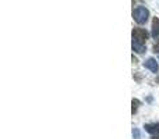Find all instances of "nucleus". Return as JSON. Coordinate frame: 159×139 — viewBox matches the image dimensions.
I'll use <instances>...</instances> for the list:
<instances>
[{
  "label": "nucleus",
  "mask_w": 159,
  "mask_h": 139,
  "mask_svg": "<svg viewBox=\"0 0 159 139\" xmlns=\"http://www.w3.org/2000/svg\"><path fill=\"white\" fill-rule=\"evenodd\" d=\"M133 15H134V20L137 24H145L149 17V11H148V8L144 7V6H138L134 10Z\"/></svg>",
  "instance_id": "obj_1"
},
{
  "label": "nucleus",
  "mask_w": 159,
  "mask_h": 139,
  "mask_svg": "<svg viewBox=\"0 0 159 139\" xmlns=\"http://www.w3.org/2000/svg\"><path fill=\"white\" fill-rule=\"evenodd\" d=\"M148 39V32L143 28H135L133 29V42H137V43L145 45V41Z\"/></svg>",
  "instance_id": "obj_2"
},
{
  "label": "nucleus",
  "mask_w": 159,
  "mask_h": 139,
  "mask_svg": "<svg viewBox=\"0 0 159 139\" xmlns=\"http://www.w3.org/2000/svg\"><path fill=\"white\" fill-rule=\"evenodd\" d=\"M144 66H145V68H148L149 71H152V72H158V70H159V66H158L157 60H155V59H152V57H149L148 60L144 63Z\"/></svg>",
  "instance_id": "obj_3"
},
{
  "label": "nucleus",
  "mask_w": 159,
  "mask_h": 139,
  "mask_svg": "<svg viewBox=\"0 0 159 139\" xmlns=\"http://www.w3.org/2000/svg\"><path fill=\"white\" fill-rule=\"evenodd\" d=\"M145 131L151 135H157L159 134V124H145Z\"/></svg>",
  "instance_id": "obj_4"
},
{
  "label": "nucleus",
  "mask_w": 159,
  "mask_h": 139,
  "mask_svg": "<svg viewBox=\"0 0 159 139\" xmlns=\"http://www.w3.org/2000/svg\"><path fill=\"white\" fill-rule=\"evenodd\" d=\"M152 36L154 38L159 36V18H157V17L152 20Z\"/></svg>",
  "instance_id": "obj_5"
},
{
  "label": "nucleus",
  "mask_w": 159,
  "mask_h": 139,
  "mask_svg": "<svg viewBox=\"0 0 159 139\" xmlns=\"http://www.w3.org/2000/svg\"><path fill=\"white\" fill-rule=\"evenodd\" d=\"M133 50L137 53H144L145 52V45L137 43V42H133Z\"/></svg>",
  "instance_id": "obj_6"
},
{
  "label": "nucleus",
  "mask_w": 159,
  "mask_h": 139,
  "mask_svg": "<svg viewBox=\"0 0 159 139\" xmlns=\"http://www.w3.org/2000/svg\"><path fill=\"white\" fill-rule=\"evenodd\" d=\"M131 104H133V109H131V113L134 114V113H137V110H138V106H140V100L138 99H133V102H131Z\"/></svg>",
  "instance_id": "obj_7"
},
{
  "label": "nucleus",
  "mask_w": 159,
  "mask_h": 139,
  "mask_svg": "<svg viewBox=\"0 0 159 139\" xmlns=\"http://www.w3.org/2000/svg\"><path fill=\"white\" fill-rule=\"evenodd\" d=\"M133 135H134L135 139H138V138H140V131H138L137 128H134V129H133Z\"/></svg>",
  "instance_id": "obj_8"
},
{
  "label": "nucleus",
  "mask_w": 159,
  "mask_h": 139,
  "mask_svg": "<svg viewBox=\"0 0 159 139\" xmlns=\"http://www.w3.org/2000/svg\"><path fill=\"white\" fill-rule=\"evenodd\" d=\"M154 52L155 53H159V39L155 42V45H154Z\"/></svg>",
  "instance_id": "obj_9"
}]
</instances>
